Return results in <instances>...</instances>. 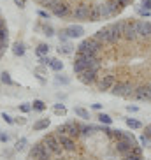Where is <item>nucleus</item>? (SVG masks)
<instances>
[{
  "label": "nucleus",
  "instance_id": "nucleus-1",
  "mask_svg": "<svg viewBox=\"0 0 151 160\" xmlns=\"http://www.w3.org/2000/svg\"><path fill=\"white\" fill-rule=\"evenodd\" d=\"M102 46H104V44L100 42V41H97L95 37H90V39H85V41L77 46V53H83V55H97Z\"/></svg>",
  "mask_w": 151,
  "mask_h": 160
},
{
  "label": "nucleus",
  "instance_id": "nucleus-2",
  "mask_svg": "<svg viewBox=\"0 0 151 160\" xmlns=\"http://www.w3.org/2000/svg\"><path fill=\"white\" fill-rule=\"evenodd\" d=\"M135 92V86L130 81H116L114 86L111 88V93L116 97H132Z\"/></svg>",
  "mask_w": 151,
  "mask_h": 160
},
{
  "label": "nucleus",
  "instance_id": "nucleus-3",
  "mask_svg": "<svg viewBox=\"0 0 151 160\" xmlns=\"http://www.w3.org/2000/svg\"><path fill=\"white\" fill-rule=\"evenodd\" d=\"M118 12H121V7L116 4V0H107V2H100V16L102 18H113Z\"/></svg>",
  "mask_w": 151,
  "mask_h": 160
},
{
  "label": "nucleus",
  "instance_id": "nucleus-4",
  "mask_svg": "<svg viewBox=\"0 0 151 160\" xmlns=\"http://www.w3.org/2000/svg\"><path fill=\"white\" fill-rule=\"evenodd\" d=\"M30 160H49L51 158V153L46 150V146L42 142H37L30 148V153H28Z\"/></svg>",
  "mask_w": 151,
  "mask_h": 160
},
{
  "label": "nucleus",
  "instance_id": "nucleus-5",
  "mask_svg": "<svg viewBox=\"0 0 151 160\" xmlns=\"http://www.w3.org/2000/svg\"><path fill=\"white\" fill-rule=\"evenodd\" d=\"M56 134H67V136L71 137H79L81 136V125L76 122H69L65 125H58L56 127Z\"/></svg>",
  "mask_w": 151,
  "mask_h": 160
},
{
  "label": "nucleus",
  "instance_id": "nucleus-6",
  "mask_svg": "<svg viewBox=\"0 0 151 160\" xmlns=\"http://www.w3.org/2000/svg\"><path fill=\"white\" fill-rule=\"evenodd\" d=\"M42 144L46 146V150L49 151L51 155H60L61 153V146H60V142H58L56 134H49V136H46L42 139Z\"/></svg>",
  "mask_w": 151,
  "mask_h": 160
},
{
  "label": "nucleus",
  "instance_id": "nucleus-7",
  "mask_svg": "<svg viewBox=\"0 0 151 160\" xmlns=\"http://www.w3.org/2000/svg\"><path fill=\"white\" fill-rule=\"evenodd\" d=\"M123 39L128 41V42H135L137 39H139V35H137V25H135V21H132V19H127V21H125Z\"/></svg>",
  "mask_w": 151,
  "mask_h": 160
},
{
  "label": "nucleus",
  "instance_id": "nucleus-8",
  "mask_svg": "<svg viewBox=\"0 0 151 160\" xmlns=\"http://www.w3.org/2000/svg\"><path fill=\"white\" fill-rule=\"evenodd\" d=\"M137 25V35L142 41H149L151 39V21L148 19H141V21H135Z\"/></svg>",
  "mask_w": 151,
  "mask_h": 160
},
{
  "label": "nucleus",
  "instance_id": "nucleus-9",
  "mask_svg": "<svg viewBox=\"0 0 151 160\" xmlns=\"http://www.w3.org/2000/svg\"><path fill=\"white\" fill-rule=\"evenodd\" d=\"M114 83H116V76L114 74H105L99 79L97 85H99L100 92H111V88L114 86Z\"/></svg>",
  "mask_w": 151,
  "mask_h": 160
},
{
  "label": "nucleus",
  "instance_id": "nucleus-10",
  "mask_svg": "<svg viewBox=\"0 0 151 160\" xmlns=\"http://www.w3.org/2000/svg\"><path fill=\"white\" fill-rule=\"evenodd\" d=\"M56 137H58V142H60L61 150H67V151H74L76 150L74 137L67 136V134H56Z\"/></svg>",
  "mask_w": 151,
  "mask_h": 160
},
{
  "label": "nucleus",
  "instance_id": "nucleus-11",
  "mask_svg": "<svg viewBox=\"0 0 151 160\" xmlns=\"http://www.w3.org/2000/svg\"><path fill=\"white\" fill-rule=\"evenodd\" d=\"M97 74H99V71L86 69V71H83L77 78H79V81L83 83V85H93L95 81H97Z\"/></svg>",
  "mask_w": 151,
  "mask_h": 160
},
{
  "label": "nucleus",
  "instance_id": "nucleus-12",
  "mask_svg": "<svg viewBox=\"0 0 151 160\" xmlns=\"http://www.w3.org/2000/svg\"><path fill=\"white\" fill-rule=\"evenodd\" d=\"M74 19H81V21H88V16H90V5L86 4H79L72 12Z\"/></svg>",
  "mask_w": 151,
  "mask_h": 160
},
{
  "label": "nucleus",
  "instance_id": "nucleus-13",
  "mask_svg": "<svg viewBox=\"0 0 151 160\" xmlns=\"http://www.w3.org/2000/svg\"><path fill=\"white\" fill-rule=\"evenodd\" d=\"M134 97H135L137 100H151V85H144V86L135 88Z\"/></svg>",
  "mask_w": 151,
  "mask_h": 160
},
{
  "label": "nucleus",
  "instance_id": "nucleus-14",
  "mask_svg": "<svg viewBox=\"0 0 151 160\" xmlns=\"http://www.w3.org/2000/svg\"><path fill=\"white\" fill-rule=\"evenodd\" d=\"M134 148V144L130 141H128L127 137H123V139H118L116 141V151L118 153H121V155H127V153H130Z\"/></svg>",
  "mask_w": 151,
  "mask_h": 160
},
{
  "label": "nucleus",
  "instance_id": "nucleus-15",
  "mask_svg": "<svg viewBox=\"0 0 151 160\" xmlns=\"http://www.w3.org/2000/svg\"><path fill=\"white\" fill-rule=\"evenodd\" d=\"M97 41H100L102 44H111V27H105V28H100L99 32L93 35Z\"/></svg>",
  "mask_w": 151,
  "mask_h": 160
},
{
  "label": "nucleus",
  "instance_id": "nucleus-16",
  "mask_svg": "<svg viewBox=\"0 0 151 160\" xmlns=\"http://www.w3.org/2000/svg\"><path fill=\"white\" fill-rule=\"evenodd\" d=\"M63 32L67 33L69 39H76V37H81V35L85 33V28H83L81 25H71V27H67Z\"/></svg>",
  "mask_w": 151,
  "mask_h": 160
},
{
  "label": "nucleus",
  "instance_id": "nucleus-17",
  "mask_svg": "<svg viewBox=\"0 0 151 160\" xmlns=\"http://www.w3.org/2000/svg\"><path fill=\"white\" fill-rule=\"evenodd\" d=\"M51 12L56 16V18H65V16L71 14V11H69V5H67V4H61V2L56 5V7H53Z\"/></svg>",
  "mask_w": 151,
  "mask_h": 160
},
{
  "label": "nucleus",
  "instance_id": "nucleus-18",
  "mask_svg": "<svg viewBox=\"0 0 151 160\" xmlns=\"http://www.w3.org/2000/svg\"><path fill=\"white\" fill-rule=\"evenodd\" d=\"M99 19H102V16H100V4L90 5V16H88V21H99Z\"/></svg>",
  "mask_w": 151,
  "mask_h": 160
},
{
  "label": "nucleus",
  "instance_id": "nucleus-19",
  "mask_svg": "<svg viewBox=\"0 0 151 160\" xmlns=\"http://www.w3.org/2000/svg\"><path fill=\"white\" fill-rule=\"evenodd\" d=\"M47 127H49V118H42V120L33 123V130H44Z\"/></svg>",
  "mask_w": 151,
  "mask_h": 160
},
{
  "label": "nucleus",
  "instance_id": "nucleus-20",
  "mask_svg": "<svg viewBox=\"0 0 151 160\" xmlns=\"http://www.w3.org/2000/svg\"><path fill=\"white\" fill-rule=\"evenodd\" d=\"M125 122H127V127H128V128H132V130H137V128H141V127H142L141 122H139V120H135V118H127Z\"/></svg>",
  "mask_w": 151,
  "mask_h": 160
},
{
  "label": "nucleus",
  "instance_id": "nucleus-21",
  "mask_svg": "<svg viewBox=\"0 0 151 160\" xmlns=\"http://www.w3.org/2000/svg\"><path fill=\"white\" fill-rule=\"evenodd\" d=\"M7 44H9V33H2L0 35V51L2 53L7 49Z\"/></svg>",
  "mask_w": 151,
  "mask_h": 160
},
{
  "label": "nucleus",
  "instance_id": "nucleus-22",
  "mask_svg": "<svg viewBox=\"0 0 151 160\" xmlns=\"http://www.w3.org/2000/svg\"><path fill=\"white\" fill-rule=\"evenodd\" d=\"M41 2V5L42 7H47V9H53V7H56L58 4H60L61 0H39Z\"/></svg>",
  "mask_w": 151,
  "mask_h": 160
},
{
  "label": "nucleus",
  "instance_id": "nucleus-23",
  "mask_svg": "<svg viewBox=\"0 0 151 160\" xmlns=\"http://www.w3.org/2000/svg\"><path fill=\"white\" fill-rule=\"evenodd\" d=\"M49 67H51L53 71L60 72L61 69H63V62H61V60H58V58H53V60H51V63H49Z\"/></svg>",
  "mask_w": 151,
  "mask_h": 160
},
{
  "label": "nucleus",
  "instance_id": "nucleus-24",
  "mask_svg": "<svg viewBox=\"0 0 151 160\" xmlns=\"http://www.w3.org/2000/svg\"><path fill=\"white\" fill-rule=\"evenodd\" d=\"M74 113H76V116L83 118V120H88V118H90V113H88L85 108H74Z\"/></svg>",
  "mask_w": 151,
  "mask_h": 160
},
{
  "label": "nucleus",
  "instance_id": "nucleus-25",
  "mask_svg": "<svg viewBox=\"0 0 151 160\" xmlns=\"http://www.w3.org/2000/svg\"><path fill=\"white\" fill-rule=\"evenodd\" d=\"M97 130V127H93V125H81V136H91L93 132Z\"/></svg>",
  "mask_w": 151,
  "mask_h": 160
},
{
  "label": "nucleus",
  "instance_id": "nucleus-26",
  "mask_svg": "<svg viewBox=\"0 0 151 160\" xmlns=\"http://www.w3.org/2000/svg\"><path fill=\"white\" fill-rule=\"evenodd\" d=\"M12 53H14L16 57H21L25 53V46L21 42H14V46H12Z\"/></svg>",
  "mask_w": 151,
  "mask_h": 160
},
{
  "label": "nucleus",
  "instance_id": "nucleus-27",
  "mask_svg": "<svg viewBox=\"0 0 151 160\" xmlns=\"http://www.w3.org/2000/svg\"><path fill=\"white\" fill-rule=\"evenodd\" d=\"M99 122L102 123V125H111V123H113V118L109 116V114H105V113H100L99 114Z\"/></svg>",
  "mask_w": 151,
  "mask_h": 160
},
{
  "label": "nucleus",
  "instance_id": "nucleus-28",
  "mask_svg": "<svg viewBox=\"0 0 151 160\" xmlns=\"http://www.w3.org/2000/svg\"><path fill=\"white\" fill-rule=\"evenodd\" d=\"M47 53H49V46H47V44H39L37 46V55L39 57H46Z\"/></svg>",
  "mask_w": 151,
  "mask_h": 160
},
{
  "label": "nucleus",
  "instance_id": "nucleus-29",
  "mask_svg": "<svg viewBox=\"0 0 151 160\" xmlns=\"http://www.w3.org/2000/svg\"><path fill=\"white\" fill-rule=\"evenodd\" d=\"M27 144H28V141H27V139H25V137H21V139H18V141H16V151H23L25 148H27Z\"/></svg>",
  "mask_w": 151,
  "mask_h": 160
},
{
  "label": "nucleus",
  "instance_id": "nucleus-30",
  "mask_svg": "<svg viewBox=\"0 0 151 160\" xmlns=\"http://www.w3.org/2000/svg\"><path fill=\"white\" fill-rule=\"evenodd\" d=\"M32 109H35V111H44V109H46V104H44L42 100H33Z\"/></svg>",
  "mask_w": 151,
  "mask_h": 160
},
{
  "label": "nucleus",
  "instance_id": "nucleus-31",
  "mask_svg": "<svg viewBox=\"0 0 151 160\" xmlns=\"http://www.w3.org/2000/svg\"><path fill=\"white\" fill-rule=\"evenodd\" d=\"M72 48H74L72 44L65 42V44H63L61 48H58V51H60V53H65V55H71V53H72Z\"/></svg>",
  "mask_w": 151,
  "mask_h": 160
},
{
  "label": "nucleus",
  "instance_id": "nucleus-32",
  "mask_svg": "<svg viewBox=\"0 0 151 160\" xmlns=\"http://www.w3.org/2000/svg\"><path fill=\"white\" fill-rule=\"evenodd\" d=\"M55 113L56 114H61V116H65L67 114V109L63 104H55Z\"/></svg>",
  "mask_w": 151,
  "mask_h": 160
},
{
  "label": "nucleus",
  "instance_id": "nucleus-33",
  "mask_svg": "<svg viewBox=\"0 0 151 160\" xmlns=\"http://www.w3.org/2000/svg\"><path fill=\"white\" fill-rule=\"evenodd\" d=\"M0 81L4 83V85H12V79H11V76L7 72H2L0 74Z\"/></svg>",
  "mask_w": 151,
  "mask_h": 160
},
{
  "label": "nucleus",
  "instance_id": "nucleus-34",
  "mask_svg": "<svg viewBox=\"0 0 151 160\" xmlns=\"http://www.w3.org/2000/svg\"><path fill=\"white\" fill-rule=\"evenodd\" d=\"M55 81H56L58 85H69V83H71V79H69V78H67V76H56V78H55Z\"/></svg>",
  "mask_w": 151,
  "mask_h": 160
},
{
  "label": "nucleus",
  "instance_id": "nucleus-35",
  "mask_svg": "<svg viewBox=\"0 0 151 160\" xmlns=\"http://www.w3.org/2000/svg\"><path fill=\"white\" fill-rule=\"evenodd\" d=\"M123 160H142L141 155H135L134 151H130V153H127V155L123 157Z\"/></svg>",
  "mask_w": 151,
  "mask_h": 160
},
{
  "label": "nucleus",
  "instance_id": "nucleus-36",
  "mask_svg": "<svg viewBox=\"0 0 151 160\" xmlns=\"http://www.w3.org/2000/svg\"><path fill=\"white\" fill-rule=\"evenodd\" d=\"M141 144H142V146H146V148H149V146H151V137L141 136Z\"/></svg>",
  "mask_w": 151,
  "mask_h": 160
},
{
  "label": "nucleus",
  "instance_id": "nucleus-37",
  "mask_svg": "<svg viewBox=\"0 0 151 160\" xmlns=\"http://www.w3.org/2000/svg\"><path fill=\"white\" fill-rule=\"evenodd\" d=\"M137 11H139V14L144 16V18H149V16H151V11H149V9H146V7H139Z\"/></svg>",
  "mask_w": 151,
  "mask_h": 160
},
{
  "label": "nucleus",
  "instance_id": "nucleus-38",
  "mask_svg": "<svg viewBox=\"0 0 151 160\" xmlns=\"http://www.w3.org/2000/svg\"><path fill=\"white\" fill-rule=\"evenodd\" d=\"M44 33H46L47 37H51V35H55V30H53L51 25H44Z\"/></svg>",
  "mask_w": 151,
  "mask_h": 160
},
{
  "label": "nucleus",
  "instance_id": "nucleus-39",
  "mask_svg": "<svg viewBox=\"0 0 151 160\" xmlns=\"http://www.w3.org/2000/svg\"><path fill=\"white\" fill-rule=\"evenodd\" d=\"M51 60L53 58H49V57H41V65H49V63H51Z\"/></svg>",
  "mask_w": 151,
  "mask_h": 160
},
{
  "label": "nucleus",
  "instance_id": "nucleus-40",
  "mask_svg": "<svg viewBox=\"0 0 151 160\" xmlns=\"http://www.w3.org/2000/svg\"><path fill=\"white\" fill-rule=\"evenodd\" d=\"M116 4H118L119 7H121V9H125V7H127L128 4H130V0H116Z\"/></svg>",
  "mask_w": 151,
  "mask_h": 160
},
{
  "label": "nucleus",
  "instance_id": "nucleus-41",
  "mask_svg": "<svg viewBox=\"0 0 151 160\" xmlns=\"http://www.w3.org/2000/svg\"><path fill=\"white\" fill-rule=\"evenodd\" d=\"M19 109H21L23 113H28L30 109H32V106H30V104H21V106H19Z\"/></svg>",
  "mask_w": 151,
  "mask_h": 160
},
{
  "label": "nucleus",
  "instance_id": "nucleus-42",
  "mask_svg": "<svg viewBox=\"0 0 151 160\" xmlns=\"http://www.w3.org/2000/svg\"><path fill=\"white\" fill-rule=\"evenodd\" d=\"M141 5L142 7H146V9L151 11V0H141Z\"/></svg>",
  "mask_w": 151,
  "mask_h": 160
},
{
  "label": "nucleus",
  "instance_id": "nucleus-43",
  "mask_svg": "<svg viewBox=\"0 0 151 160\" xmlns=\"http://www.w3.org/2000/svg\"><path fill=\"white\" fill-rule=\"evenodd\" d=\"M7 141H9V136L4 134V132H0V142H7Z\"/></svg>",
  "mask_w": 151,
  "mask_h": 160
},
{
  "label": "nucleus",
  "instance_id": "nucleus-44",
  "mask_svg": "<svg viewBox=\"0 0 151 160\" xmlns=\"http://www.w3.org/2000/svg\"><path fill=\"white\" fill-rule=\"evenodd\" d=\"M2 118H4V122H7V123H14V120H12V118L9 116V114H2Z\"/></svg>",
  "mask_w": 151,
  "mask_h": 160
},
{
  "label": "nucleus",
  "instance_id": "nucleus-45",
  "mask_svg": "<svg viewBox=\"0 0 151 160\" xmlns=\"http://www.w3.org/2000/svg\"><path fill=\"white\" fill-rule=\"evenodd\" d=\"M14 4L18 5V7H25V5H27V0H14Z\"/></svg>",
  "mask_w": 151,
  "mask_h": 160
},
{
  "label": "nucleus",
  "instance_id": "nucleus-46",
  "mask_svg": "<svg viewBox=\"0 0 151 160\" xmlns=\"http://www.w3.org/2000/svg\"><path fill=\"white\" fill-rule=\"evenodd\" d=\"M144 136L151 137V123H149V125H146V128H144Z\"/></svg>",
  "mask_w": 151,
  "mask_h": 160
},
{
  "label": "nucleus",
  "instance_id": "nucleus-47",
  "mask_svg": "<svg viewBox=\"0 0 151 160\" xmlns=\"http://www.w3.org/2000/svg\"><path fill=\"white\" fill-rule=\"evenodd\" d=\"M39 16H41V18H49V12H46V11H39Z\"/></svg>",
  "mask_w": 151,
  "mask_h": 160
},
{
  "label": "nucleus",
  "instance_id": "nucleus-48",
  "mask_svg": "<svg viewBox=\"0 0 151 160\" xmlns=\"http://www.w3.org/2000/svg\"><path fill=\"white\" fill-rule=\"evenodd\" d=\"M128 111H130V113H135V111H137V109H139V108H137V106H128Z\"/></svg>",
  "mask_w": 151,
  "mask_h": 160
},
{
  "label": "nucleus",
  "instance_id": "nucleus-49",
  "mask_svg": "<svg viewBox=\"0 0 151 160\" xmlns=\"http://www.w3.org/2000/svg\"><path fill=\"white\" fill-rule=\"evenodd\" d=\"M91 108H93V109H97V111H100V109H102V104H93Z\"/></svg>",
  "mask_w": 151,
  "mask_h": 160
},
{
  "label": "nucleus",
  "instance_id": "nucleus-50",
  "mask_svg": "<svg viewBox=\"0 0 151 160\" xmlns=\"http://www.w3.org/2000/svg\"><path fill=\"white\" fill-rule=\"evenodd\" d=\"M4 27H5V21H4L2 18H0V28H4Z\"/></svg>",
  "mask_w": 151,
  "mask_h": 160
},
{
  "label": "nucleus",
  "instance_id": "nucleus-51",
  "mask_svg": "<svg viewBox=\"0 0 151 160\" xmlns=\"http://www.w3.org/2000/svg\"><path fill=\"white\" fill-rule=\"evenodd\" d=\"M0 57H2V51H0Z\"/></svg>",
  "mask_w": 151,
  "mask_h": 160
}]
</instances>
